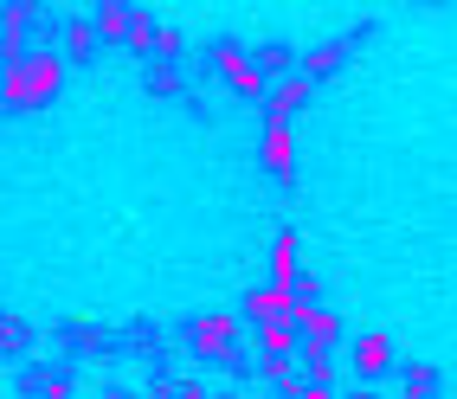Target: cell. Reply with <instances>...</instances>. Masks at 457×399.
Wrapping results in <instances>:
<instances>
[{"instance_id": "8fae6325", "label": "cell", "mask_w": 457, "mask_h": 399, "mask_svg": "<svg viewBox=\"0 0 457 399\" xmlns=\"http://www.w3.org/2000/svg\"><path fill=\"white\" fill-rule=\"evenodd\" d=\"M136 52L142 58H174L180 52V33H174V26H148V33L136 39Z\"/></svg>"}, {"instance_id": "9a60e30c", "label": "cell", "mask_w": 457, "mask_h": 399, "mask_svg": "<svg viewBox=\"0 0 457 399\" xmlns=\"http://www.w3.org/2000/svg\"><path fill=\"white\" fill-rule=\"evenodd\" d=\"M26 342H33V328H26L20 316H7V322H0V348H7V354H20Z\"/></svg>"}, {"instance_id": "7a4b0ae2", "label": "cell", "mask_w": 457, "mask_h": 399, "mask_svg": "<svg viewBox=\"0 0 457 399\" xmlns=\"http://www.w3.org/2000/svg\"><path fill=\"white\" fill-rule=\"evenodd\" d=\"M296 310H303V296H290V290H278V284H264V290L245 296V322H252V335H258V328H284V322H296Z\"/></svg>"}, {"instance_id": "e0dca14e", "label": "cell", "mask_w": 457, "mask_h": 399, "mask_svg": "<svg viewBox=\"0 0 457 399\" xmlns=\"http://www.w3.org/2000/svg\"><path fill=\"white\" fill-rule=\"evenodd\" d=\"M162 399H206V387H200V380H174Z\"/></svg>"}, {"instance_id": "5b68a950", "label": "cell", "mask_w": 457, "mask_h": 399, "mask_svg": "<svg viewBox=\"0 0 457 399\" xmlns=\"http://www.w3.org/2000/svg\"><path fill=\"white\" fill-rule=\"evenodd\" d=\"M264 162L278 168V180L296 174V148H290V122L284 116H264Z\"/></svg>"}, {"instance_id": "ac0fdd59", "label": "cell", "mask_w": 457, "mask_h": 399, "mask_svg": "<svg viewBox=\"0 0 457 399\" xmlns=\"http://www.w3.org/2000/svg\"><path fill=\"white\" fill-rule=\"evenodd\" d=\"M296 399H335V387H303Z\"/></svg>"}, {"instance_id": "277c9868", "label": "cell", "mask_w": 457, "mask_h": 399, "mask_svg": "<svg viewBox=\"0 0 457 399\" xmlns=\"http://www.w3.org/2000/svg\"><path fill=\"white\" fill-rule=\"evenodd\" d=\"M212 65L226 71V84L238 90V97H258V90H264V71H258V58H252V52H238V46H212Z\"/></svg>"}, {"instance_id": "6da1fadb", "label": "cell", "mask_w": 457, "mask_h": 399, "mask_svg": "<svg viewBox=\"0 0 457 399\" xmlns=\"http://www.w3.org/2000/svg\"><path fill=\"white\" fill-rule=\"evenodd\" d=\"M58 78H65V58H52V52L7 65V110H39L52 90H58Z\"/></svg>"}, {"instance_id": "2e32d148", "label": "cell", "mask_w": 457, "mask_h": 399, "mask_svg": "<svg viewBox=\"0 0 457 399\" xmlns=\"http://www.w3.org/2000/svg\"><path fill=\"white\" fill-rule=\"evenodd\" d=\"M252 58H258V71H264V78L290 71V52H284V46H264V52H252Z\"/></svg>"}, {"instance_id": "8992f818", "label": "cell", "mask_w": 457, "mask_h": 399, "mask_svg": "<svg viewBox=\"0 0 457 399\" xmlns=\"http://www.w3.org/2000/svg\"><path fill=\"white\" fill-rule=\"evenodd\" d=\"M148 26H155V20H148L142 7H116V0H110V7L97 13V33H110V39H129V46L148 33Z\"/></svg>"}, {"instance_id": "9c48e42d", "label": "cell", "mask_w": 457, "mask_h": 399, "mask_svg": "<svg viewBox=\"0 0 457 399\" xmlns=\"http://www.w3.org/2000/svg\"><path fill=\"white\" fill-rule=\"evenodd\" d=\"M310 90H316V84L303 78V71H296V78H284V84H278V97H270V116H284V122H290L303 104H310Z\"/></svg>"}, {"instance_id": "7c38bea8", "label": "cell", "mask_w": 457, "mask_h": 399, "mask_svg": "<svg viewBox=\"0 0 457 399\" xmlns=\"http://www.w3.org/2000/svg\"><path fill=\"white\" fill-rule=\"evenodd\" d=\"M406 367V399H438V374L425 361H400Z\"/></svg>"}, {"instance_id": "4fadbf2b", "label": "cell", "mask_w": 457, "mask_h": 399, "mask_svg": "<svg viewBox=\"0 0 457 399\" xmlns=\"http://www.w3.org/2000/svg\"><path fill=\"white\" fill-rule=\"evenodd\" d=\"M342 58H348V46H316L310 58H303V78H310V84H316V78H328L335 65H342Z\"/></svg>"}, {"instance_id": "30bf717a", "label": "cell", "mask_w": 457, "mask_h": 399, "mask_svg": "<svg viewBox=\"0 0 457 399\" xmlns=\"http://www.w3.org/2000/svg\"><path fill=\"white\" fill-rule=\"evenodd\" d=\"M270 284L296 296V238H290V232L278 238V252H270Z\"/></svg>"}, {"instance_id": "ba28073f", "label": "cell", "mask_w": 457, "mask_h": 399, "mask_svg": "<svg viewBox=\"0 0 457 399\" xmlns=\"http://www.w3.org/2000/svg\"><path fill=\"white\" fill-rule=\"evenodd\" d=\"M296 328H303V342H322V348H335V335H342L335 310H322V303H303V310H296Z\"/></svg>"}, {"instance_id": "d6986e66", "label": "cell", "mask_w": 457, "mask_h": 399, "mask_svg": "<svg viewBox=\"0 0 457 399\" xmlns=\"http://www.w3.org/2000/svg\"><path fill=\"white\" fill-rule=\"evenodd\" d=\"M348 399H380V393H374V387H354V393H348Z\"/></svg>"}, {"instance_id": "5bb4252c", "label": "cell", "mask_w": 457, "mask_h": 399, "mask_svg": "<svg viewBox=\"0 0 457 399\" xmlns=\"http://www.w3.org/2000/svg\"><path fill=\"white\" fill-rule=\"evenodd\" d=\"M90 46H97V20H71L65 26V58H90Z\"/></svg>"}, {"instance_id": "3957f363", "label": "cell", "mask_w": 457, "mask_h": 399, "mask_svg": "<svg viewBox=\"0 0 457 399\" xmlns=\"http://www.w3.org/2000/svg\"><path fill=\"white\" fill-rule=\"evenodd\" d=\"M187 342H194L206 361H226V354H232V342H238V316H194Z\"/></svg>"}, {"instance_id": "52a82bcc", "label": "cell", "mask_w": 457, "mask_h": 399, "mask_svg": "<svg viewBox=\"0 0 457 399\" xmlns=\"http://www.w3.org/2000/svg\"><path fill=\"white\" fill-rule=\"evenodd\" d=\"M386 367H393V342H386V335H354V374L380 380Z\"/></svg>"}]
</instances>
